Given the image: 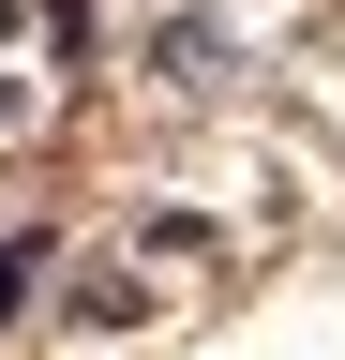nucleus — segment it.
Segmentation results:
<instances>
[{
  "label": "nucleus",
  "instance_id": "obj_1",
  "mask_svg": "<svg viewBox=\"0 0 345 360\" xmlns=\"http://www.w3.org/2000/svg\"><path fill=\"white\" fill-rule=\"evenodd\" d=\"M30 285H46V240L15 225V240H0V330H15V300H30Z\"/></svg>",
  "mask_w": 345,
  "mask_h": 360
},
{
  "label": "nucleus",
  "instance_id": "obj_2",
  "mask_svg": "<svg viewBox=\"0 0 345 360\" xmlns=\"http://www.w3.org/2000/svg\"><path fill=\"white\" fill-rule=\"evenodd\" d=\"M15 15H30V0H0V30H15Z\"/></svg>",
  "mask_w": 345,
  "mask_h": 360
}]
</instances>
